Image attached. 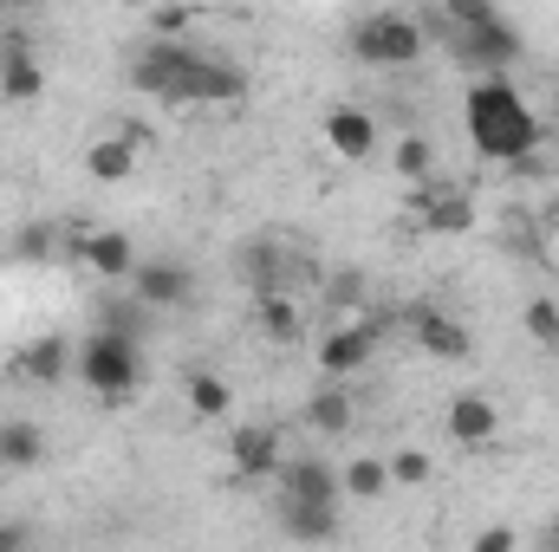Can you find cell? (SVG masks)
Returning <instances> with one entry per match:
<instances>
[{"instance_id": "6da1fadb", "label": "cell", "mask_w": 559, "mask_h": 552, "mask_svg": "<svg viewBox=\"0 0 559 552\" xmlns=\"http://www.w3.org/2000/svg\"><path fill=\"white\" fill-rule=\"evenodd\" d=\"M462 131H468V143H475L481 163H508V169L534 163V149L547 137L540 111L521 98V85H508V72H481V79L468 85V98H462Z\"/></svg>"}, {"instance_id": "7a4b0ae2", "label": "cell", "mask_w": 559, "mask_h": 552, "mask_svg": "<svg viewBox=\"0 0 559 552\" xmlns=\"http://www.w3.org/2000/svg\"><path fill=\"white\" fill-rule=\"evenodd\" d=\"M72 371H79V384H85L98 404L118 410V404H131L143 391V338L138 332H118V325H98V332L79 338Z\"/></svg>"}, {"instance_id": "3957f363", "label": "cell", "mask_w": 559, "mask_h": 552, "mask_svg": "<svg viewBox=\"0 0 559 552\" xmlns=\"http://www.w3.org/2000/svg\"><path fill=\"white\" fill-rule=\"evenodd\" d=\"M345 39H352V59L371 65V72H404V65H417L423 52H429V26L411 20V13H397V7L358 13Z\"/></svg>"}, {"instance_id": "277c9868", "label": "cell", "mask_w": 559, "mask_h": 552, "mask_svg": "<svg viewBox=\"0 0 559 552\" xmlns=\"http://www.w3.org/2000/svg\"><path fill=\"white\" fill-rule=\"evenodd\" d=\"M248 98V72L215 59V52H195L189 39L176 46V72H169V98L163 105H241Z\"/></svg>"}, {"instance_id": "5b68a950", "label": "cell", "mask_w": 559, "mask_h": 552, "mask_svg": "<svg viewBox=\"0 0 559 552\" xmlns=\"http://www.w3.org/2000/svg\"><path fill=\"white\" fill-rule=\"evenodd\" d=\"M449 33V46H455V59H468L475 72H514L521 65V33L495 13V20H481V26H442Z\"/></svg>"}, {"instance_id": "8992f818", "label": "cell", "mask_w": 559, "mask_h": 552, "mask_svg": "<svg viewBox=\"0 0 559 552\" xmlns=\"http://www.w3.org/2000/svg\"><path fill=\"white\" fill-rule=\"evenodd\" d=\"M124 286L138 292L150 312H169V305H189V299H195V267L156 254V261H138V274L124 279Z\"/></svg>"}, {"instance_id": "52a82bcc", "label": "cell", "mask_w": 559, "mask_h": 552, "mask_svg": "<svg viewBox=\"0 0 559 552\" xmlns=\"http://www.w3.org/2000/svg\"><path fill=\"white\" fill-rule=\"evenodd\" d=\"M274 488L286 501H345V475L325 455H280Z\"/></svg>"}, {"instance_id": "ba28073f", "label": "cell", "mask_w": 559, "mask_h": 552, "mask_svg": "<svg viewBox=\"0 0 559 552\" xmlns=\"http://www.w3.org/2000/svg\"><path fill=\"white\" fill-rule=\"evenodd\" d=\"M442 435H449L455 448H488V442L501 435V410H495V397H488V391H455L449 410H442Z\"/></svg>"}, {"instance_id": "9c48e42d", "label": "cell", "mask_w": 559, "mask_h": 552, "mask_svg": "<svg viewBox=\"0 0 559 552\" xmlns=\"http://www.w3.org/2000/svg\"><path fill=\"white\" fill-rule=\"evenodd\" d=\"M228 468H235L241 481H274V468H280V429L274 422H241V429H228Z\"/></svg>"}, {"instance_id": "30bf717a", "label": "cell", "mask_w": 559, "mask_h": 552, "mask_svg": "<svg viewBox=\"0 0 559 552\" xmlns=\"http://www.w3.org/2000/svg\"><path fill=\"white\" fill-rule=\"evenodd\" d=\"M417 208H423V228H429V235H442V241H455V235H468V228H475V202H468L462 189L436 182V176H423V182H417Z\"/></svg>"}, {"instance_id": "8fae6325", "label": "cell", "mask_w": 559, "mask_h": 552, "mask_svg": "<svg viewBox=\"0 0 559 552\" xmlns=\"http://www.w3.org/2000/svg\"><path fill=\"white\" fill-rule=\"evenodd\" d=\"M79 261L105 279V286H124V279L138 274L143 254H138V241H131L124 228H92V235L79 241Z\"/></svg>"}, {"instance_id": "7c38bea8", "label": "cell", "mask_w": 559, "mask_h": 552, "mask_svg": "<svg viewBox=\"0 0 559 552\" xmlns=\"http://www.w3.org/2000/svg\"><path fill=\"white\" fill-rule=\"evenodd\" d=\"M411 338H417L423 358H442V364H462V358L475 351L468 325L449 319V312H436V305H417V312H411Z\"/></svg>"}, {"instance_id": "4fadbf2b", "label": "cell", "mask_w": 559, "mask_h": 552, "mask_svg": "<svg viewBox=\"0 0 559 552\" xmlns=\"http://www.w3.org/2000/svg\"><path fill=\"white\" fill-rule=\"evenodd\" d=\"M378 118L371 111H358V105H332L325 111V143H332V156H345V163H371L378 156Z\"/></svg>"}, {"instance_id": "5bb4252c", "label": "cell", "mask_w": 559, "mask_h": 552, "mask_svg": "<svg viewBox=\"0 0 559 552\" xmlns=\"http://www.w3.org/2000/svg\"><path fill=\"white\" fill-rule=\"evenodd\" d=\"M371 351H378V325H332L319 338V371L325 377H352V371L371 364Z\"/></svg>"}, {"instance_id": "9a60e30c", "label": "cell", "mask_w": 559, "mask_h": 552, "mask_svg": "<svg viewBox=\"0 0 559 552\" xmlns=\"http://www.w3.org/2000/svg\"><path fill=\"white\" fill-rule=\"evenodd\" d=\"M274 520H280L286 540H338V533H345L338 501H286V494H280Z\"/></svg>"}, {"instance_id": "2e32d148", "label": "cell", "mask_w": 559, "mask_h": 552, "mask_svg": "<svg viewBox=\"0 0 559 552\" xmlns=\"http://www.w3.org/2000/svg\"><path fill=\"white\" fill-rule=\"evenodd\" d=\"M352 422H358V397L345 391V377H325L312 397H306V429L312 435H352Z\"/></svg>"}, {"instance_id": "e0dca14e", "label": "cell", "mask_w": 559, "mask_h": 552, "mask_svg": "<svg viewBox=\"0 0 559 552\" xmlns=\"http://www.w3.org/2000/svg\"><path fill=\"white\" fill-rule=\"evenodd\" d=\"M66 371H72V345L59 332H39L13 351V377H26V384H59Z\"/></svg>"}, {"instance_id": "ac0fdd59", "label": "cell", "mask_w": 559, "mask_h": 552, "mask_svg": "<svg viewBox=\"0 0 559 552\" xmlns=\"http://www.w3.org/2000/svg\"><path fill=\"white\" fill-rule=\"evenodd\" d=\"M39 92H46V72H39L33 46H26V39H7V46H0V98L33 105Z\"/></svg>"}, {"instance_id": "d6986e66", "label": "cell", "mask_w": 559, "mask_h": 552, "mask_svg": "<svg viewBox=\"0 0 559 552\" xmlns=\"http://www.w3.org/2000/svg\"><path fill=\"white\" fill-rule=\"evenodd\" d=\"M131 169H138V137L131 131H111V137L85 143V176L92 182H131Z\"/></svg>"}, {"instance_id": "ffe728a7", "label": "cell", "mask_w": 559, "mask_h": 552, "mask_svg": "<svg viewBox=\"0 0 559 552\" xmlns=\"http://www.w3.org/2000/svg\"><path fill=\"white\" fill-rule=\"evenodd\" d=\"M254 319H261V332L274 345H299L306 338V319H299V305H293L286 286H254Z\"/></svg>"}, {"instance_id": "44dd1931", "label": "cell", "mask_w": 559, "mask_h": 552, "mask_svg": "<svg viewBox=\"0 0 559 552\" xmlns=\"http://www.w3.org/2000/svg\"><path fill=\"white\" fill-rule=\"evenodd\" d=\"M39 461H46V429L26 422V416H7V422H0V468L26 475V468H39Z\"/></svg>"}, {"instance_id": "7402d4cb", "label": "cell", "mask_w": 559, "mask_h": 552, "mask_svg": "<svg viewBox=\"0 0 559 552\" xmlns=\"http://www.w3.org/2000/svg\"><path fill=\"white\" fill-rule=\"evenodd\" d=\"M182 397H189V410L202 416V422H228V410H235V384L222 371H189Z\"/></svg>"}, {"instance_id": "603a6c76", "label": "cell", "mask_w": 559, "mask_h": 552, "mask_svg": "<svg viewBox=\"0 0 559 552\" xmlns=\"http://www.w3.org/2000/svg\"><path fill=\"white\" fill-rule=\"evenodd\" d=\"M338 475H345V501H384L391 494V461L384 455H352Z\"/></svg>"}, {"instance_id": "cb8c5ba5", "label": "cell", "mask_w": 559, "mask_h": 552, "mask_svg": "<svg viewBox=\"0 0 559 552\" xmlns=\"http://www.w3.org/2000/svg\"><path fill=\"white\" fill-rule=\"evenodd\" d=\"M391 488H429L436 481V455L429 448H391Z\"/></svg>"}, {"instance_id": "d4e9b609", "label": "cell", "mask_w": 559, "mask_h": 552, "mask_svg": "<svg viewBox=\"0 0 559 552\" xmlns=\"http://www.w3.org/2000/svg\"><path fill=\"white\" fill-rule=\"evenodd\" d=\"M391 163H397V176H404V182H423V176H436V143L411 131V137H397Z\"/></svg>"}, {"instance_id": "484cf974", "label": "cell", "mask_w": 559, "mask_h": 552, "mask_svg": "<svg viewBox=\"0 0 559 552\" xmlns=\"http://www.w3.org/2000/svg\"><path fill=\"white\" fill-rule=\"evenodd\" d=\"M521 325H527V338L540 345V351H559V299H527V312H521Z\"/></svg>"}, {"instance_id": "4316f807", "label": "cell", "mask_w": 559, "mask_h": 552, "mask_svg": "<svg viewBox=\"0 0 559 552\" xmlns=\"http://www.w3.org/2000/svg\"><path fill=\"white\" fill-rule=\"evenodd\" d=\"M495 13H501L495 0H442V26H481Z\"/></svg>"}, {"instance_id": "83f0119b", "label": "cell", "mask_w": 559, "mask_h": 552, "mask_svg": "<svg viewBox=\"0 0 559 552\" xmlns=\"http://www.w3.org/2000/svg\"><path fill=\"white\" fill-rule=\"evenodd\" d=\"M475 547H481V552H514V547H521V533H514V527H481V533H475Z\"/></svg>"}, {"instance_id": "f1b7e54d", "label": "cell", "mask_w": 559, "mask_h": 552, "mask_svg": "<svg viewBox=\"0 0 559 552\" xmlns=\"http://www.w3.org/2000/svg\"><path fill=\"white\" fill-rule=\"evenodd\" d=\"M26 540H33V527H26V520H0V552L26 547Z\"/></svg>"}, {"instance_id": "f546056e", "label": "cell", "mask_w": 559, "mask_h": 552, "mask_svg": "<svg viewBox=\"0 0 559 552\" xmlns=\"http://www.w3.org/2000/svg\"><path fill=\"white\" fill-rule=\"evenodd\" d=\"M20 254H26V261H39V254H46V228H26V241H20Z\"/></svg>"}, {"instance_id": "4dcf8cb0", "label": "cell", "mask_w": 559, "mask_h": 552, "mask_svg": "<svg viewBox=\"0 0 559 552\" xmlns=\"http://www.w3.org/2000/svg\"><path fill=\"white\" fill-rule=\"evenodd\" d=\"M547 221H554V235H559V202H554V208H547Z\"/></svg>"}, {"instance_id": "1f68e13d", "label": "cell", "mask_w": 559, "mask_h": 552, "mask_svg": "<svg viewBox=\"0 0 559 552\" xmlns=\"http://www.w3.org/2000/svg\"><path fill=\"white\" fill-rule=\"evenodd\" d=\"M0 7H33V0H0Z\"/></svg>"}, {"instance_id": "d6a6232c", "label": "cell", "mask_w": 559, "mask_h": 552, "mask_svg": "<svg viewBox=\"0 0 559 552\" xmlns=\"http://www.w3.org/2000/svg\"><path fill=\"white\" fill-rule=\"evenodd\" d=\"M554 124H559V111H554Z\"/></svg>"}]
</instances>
